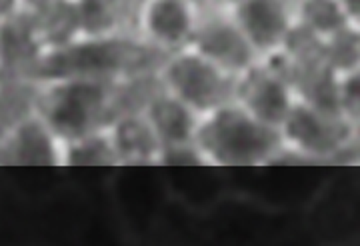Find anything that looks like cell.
I'll list each match as a JSON object with an SVG mask.
<instances>
[{"mask_svg": "<svg viewBox=\"0 0 360 246\" xmlns=\"http://www.w3.org/2000/svg\"><path fill=\"white\" fill-rule=\"evenodd\" d=\"M193 150L214 167H258L284 153L278 129L262 124L234 101L198 118Z\"/></svg>", "mask_w": 360, "mask_h": 246, "instance_id": "cell-1", "label": "cell"}, {"mask_svg": "<svg viewBox=\"0 0 360 246\" xmlns=\"http://www.w3.org/2000/svg\"><path fill=\"white\" fill-rule=\"evenodd\" d=\"M115 91L106 78L52 80L37 98V112L63 144L104 130L116 117Z\"/></svg>", "mask_w": 360, "mask_h": 246, "instance_id": "cell-2", "label": "cell"}, {"mask_svg": "<svg viewBox=\"0 0 360 246\" xmlns=\"http://www.w3.org/2000/svg\"><path fill=\"white\" fill-rule=\"evenodd\" d=\"M160 89L176 96L180 103L193 108L198 117L231 103L234 98L236 77L224 72L202 54L184 46L170 52L158 72Z\"/></svg>", "mask_w": 360, "mask_h": 246, "instance_id": "cell-3", "label": "cell"}, {"mask_svg": "<svg viewBox=\"0 0 360 246\" xmlns=\"http://www.w3.org/2000/svg\"><path fill=\"white\" fill-rule=\"evenodd\" d=\"M278 132L284 153L307 158H333L352 144L354 122L322 112L296 96Z\"/></svg>", "mask_w": 360, "mask_h": 246, "instance_id": "cell-4", "label": "cell"}, {"mask_svg": "<svg viewBox=\"0 0 360 246\" xmlns=\"http://www.w3.org/2000/svg\"><path fill=\"white\" fill-rule=\"evenodd\" d=\"M202 14L198 0H136L132 6L142 44L168 54L191 44Z\"/></svg>", "mask_w": 360, "mask_h": 246, "instance_id": "cell-5", "label": "cell"}, {"mask_svg": "<svg viewBox=\"0 0 360 246\" xmlns=\"http://www.w3.org/2000/svg\"><path fill=\"white\" fill-rule=\"evenodd\" d=\"M295 98L296 91L292 82L283 72L258 60L236 77L232 101L240 104L248 115H252L262 124L281 129Z\"/></svg>", "mask_w": 360, "mask_h": 246, "instance_id": "cell-6", "label": "cell"}, {"mask_svg": "<svg viewBox=\"0 0 360 246\" xmlns=\"http://www.w3.org/2000/svg\"><path fill=\"white\" fill-rule=\"evenodd\" d=\"M188 46L232 77L243 75L260 60L231 13L210 11L202 14Z\"/></svg>", "mask_w": 360, "mask_h": 246, "instance_id": "cell-7", "label": "cell"}, {"mask_svg": "<svg viewBox=\"0 0 360 246\" xmlns=\"http://www.w3.org/2000/svg\"><path fill=\"white\" fill-rule=\"evenodd\" d=\"M229 13L258 58L283 48L296 22L295 0H240Z\"/></svg>", "mask_w": 360, "mask_h": 246, "instance_id": "cell-8", "label": "cell"}, {"mask_svg": "<svg viewBox=\"0 0 360 246\" xmlns=\"http://www.w3.org/2000/svg\"><path fill=\"white\" fill-rule=\"evenodd\" d=\"M142 115L155 130L156 138L162 144L165 156L176 153H193V141L198 115L176 96L168 94L165 89L153 92L142 104Z\"/></svg>", "mask_w": 360, "mask_h": 246, "instance_id": "cell-9", "label": "cell"}, {"mask_svg": "<svg viewBox=\"0 0 360 246\" xmlns=\"http://www.w3.org/2000/svg\"><path fill=\"white\" fill-rule=\"evenodd\" d=\"M0 153L18 164H58L63 162V143L54 136L39 112L18 118L0 138Z\"/></svg>", "mask_w": 360, "mask_h": 246, "instance_id": "cell-10", "label": "cell"}, {"mask_svg": "<svg viewBox=\"0 0 360 246\" xmlns=\"http://www.w3.org/2000/svg\"><path fill=\"white\" fill-rule=\"evenodd\" d=\"M106 132L115 150L116 162L148 164L165 158L162 144L156 138L155 130L142 110L118 112L106 127Z\"/></svg>", "mask_w": 360, "mask_h": 246, "instance_id": "cell-11", "label": "cell"}, {"mask_svg": "<svg viewBox=\"0 0 360 246\" xmlns=\"http://www.w3.org/2000/svg\"><path fill=\"white\" fill-rule=\"evenodd\" d=\"M42 48L39 25L30 16L20 13L0 22V63L4 66L34 68Z\"/></svg>", "mask_w": 360, "mask_h": 246, "instance_id": "cell-12", "label": "cell"}, {"mask_svg": "<svg viewBox=\"0 0 360 246\" xmlns=\"http://www.w3.org/2000/svg\"><path fill=\"white\" fill-rule=\"evenodd\" d=\"M78 39H110L129 14V0H77Z\"/></svg>", "mask_w": 360, "mask_h": 246, "instance_id": "cell-13", "label": "cell"}, {"mask_svg": "<svg viewBox=\"0 0 360 246\" xmlns=\"http://www.w3.org/2000/svg\"><path fill=\"white\" fill-rule=\"evenodd\" d=\"M295 16L296 22L321 42L352 26V18L342 0H295Z\"/></svg>", "mask_w": 360, "mask_h": 246, "instance_id": "cell-14", "label": "cell"}, {"mask_svg": "<svg viewBox=\"0 0 360 246\" xmlns=\"http://www.w3.org/2000/svg\"><path fill=\"white\" fill-rule=\"evenodd\" d=\"M63 162L80 164V167L116 162L115 150H112V144H110L106 129L92 132L89 136H82V138L72 141V143L63 144Z\"/></svg>", "mask_w": 360, "mask_h": 246, "instance_id": "cell-15", "label": "cell"}, {"mask_svg": "<svg viewBox=\"0 0 360 246\" xmlns=\"http://www.w3.org/2000/svg\"><path fill=\"white\" fill-rule=\"evenodd\" d=\"M322 58L336 75H347L359 66V32L348 26L333 39L322 42Z\"/></svg>", "mask_w": 360, "mask_h": 246, "instance_id": "cell-16", "label": "cell"}, {"mask_svg": "<svg viewBox=\"0 0 360 246\" xmlns=\"http://www.w3.org/2000/svg\"><path fill=\"white\" fill-rule=\"evenodd\" d=\"M359 70L340 75V78H338V101H340L342 115L350 122H356L359 120Z\"/></svg>", "mask_w": 360, "mask_h": 246, "instance_id": "cell-17", "label": "cell"}, {"mask_svg": "<svg viewBox=\"0 0 360 246\" xmlns=\"http://www.w3.org/2000/svg\"><path fill=\"white\" fill-rule=\"evenodd\" d=\"M25 0H0V22L22 13Z\"/></svg>", "mask_w": 360, "mask_h": 246, "instance_id": "cell-18", "label": "cell"}, {"mask_svg": "<svg viewBox=\"0 0 360 246\" xmlns=\"http://www.w3.org/2000/svg\"><path fill=\"white\" fill-rule=\"evenodd\" d=\"M220 4H222V6H229V8H231V6H234V4H236V2H240V0H219Z\"/></svg>", "mask_w": 360, "mask_h": 246, "instance_id": "cell-19", "label": "cell"}, {"mask_svg": "<svg viewBox=\"0 0 360 246\" xmlns=\"http://www.w3.org/2000/svg\"><path fill=\"white\" fill-rule=\"evenodd\" d=\"M72 2H77V0H72Z\"/></svg>", "mask_w": 360, "mask_h": 246, "instance_id": "cell-20", "label": "cell"}]
</instances>
